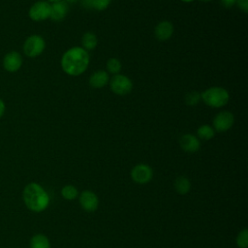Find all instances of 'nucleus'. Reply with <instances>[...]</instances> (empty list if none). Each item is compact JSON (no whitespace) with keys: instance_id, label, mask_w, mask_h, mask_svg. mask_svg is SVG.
Wrapping results in <instances>:
<instances>
[{"instance_id":"obj_23","label":"nucleus","mask_w":248,"mask_h":248,"mask_svg":"<svg viewBox=\"0 0 248 248\" xmlns=\"http://www.w3.org/2000/svg\"><path fill=\"white\" fill-rule=\"evenodd\" d=\"M110 2L111 0H92L93 9L97 11H104L109 6Z\"/></svg>"},{"instance_id":"obj_19","label":"nucleus","mask_w":248,"mask_h":248,"mask_svg":"<svg viewBox=\"0 0 248 248\" xmlns=\"http://www.w3.org/2000/svg\"><path fill=\"white\" fill-rule=\"evenodd\" d=\"M61 195L65 200L68 201H73L75 199L78 198V190L74 186V185H65L62 189H61Z\"/></svg>"},{"instance_id":"obj_3","label":"nucleus","mask_w":248,"mask_h":248,"mask_svg":"<svg viewBox=\"0 0 248 248\" xmlns=\"http://www.w3.org/2000/svg\"><path fill=\"white\" fill-rule=\"evenodd\" d=\"M202 100L211 108H222L229 102L230 95L227 89L221 86H212L201 94Z\"/></svg>"},{"instance_id":"obj_12","label":"nucleus","mask_w":248,"mask_h":248,"mask_svg":"<svg viewBox=\"0 0 248 248\" xmlns=\"http://www.w3.org/2000/svg\"><path fill=\"white\" fill-rule=\"evenodd\" d=\"M180 147L189 153L197 152L201 147V142L199 138L192 134H184L179 139Z\"/></svg>"},{"instance_id":"obj_29","label":"nucleus","mask_w":248,"mask_h":248,"mask_svg":"<svg viewBox=\"0 0 248 248\" xmlns=\"http://www.w3.org/2000/svg\"><path fill=\"white\" fill-rule=\"evenodd\" d=\"M46 1H47V2H49V3H53V2H57V1H60V0H46Z\"/></svg>"},{"instance_id":"obj_24","label":"nucleus","mask_w":248,"mask_h":248,"mask_svg":"<svg viewBox=\"0 0 248 248\" xmlns=\"http://www.w3.org/2000/svg\"><path fill=\"white\" fill-rule=\"evenodd\" d=\"M235 5H236L243 13H247V12H248V0H236Z\"/></svg>"},{"instance_id":"obj_13","label":"nucleus","mask_w":248,"mask_h":248,"mask_svg":"<svg viewBox=\"0 0 248 248\" xmlns=\"http://www.w3.org/2000/svg\"><path fill=\"white\" fill-rule=\"evenodd\" d=\"M173 33V25L171 22L164 20L159 22L154 30L155 37L159 41H166L172 36Z\"/></svg>"},{"instance_id":"obj_9","label":"nucleus","mask_w":248,"mask_h":248,"mask_svg":"<svg viewBox=\"0 0 248 248\" xmlns=\"http://www.w3.org/2000/svg\"><path fill=\"white\" fill-rule=\"evenodd\" d=\"M234 122V116L228 110L220 111L213 118V129L217 132H226L232 128Z\"/></svg>"},{"instance_id":"obj_6","label":"nucleus","mask_w":248,"mask_h":248,"mask_svg":"<svg viewBox=\"0 0 248 248\" xmlns=\"http://www.w3.org/2000/svg\"><path fill=\"white\" fill-rule=\"evenodd\" d=\"M109 86L111 91L116 94V95H126L132 91L133 88V82L132 80L124 76V75H114L110 81H109Z\"/></svg>"},{"instance_id":"obj_26","label":"nucleus","mask_w":248,"mask_h":248,"mask_svg":"<svg viewBox=\"0 0 248 248\" xmlns=\"http://www.w3.org/2000/svg\"><path fill=\"white\" fill-rule=\"evenodd\" d=\"M80 4L83 8L86 9H93V4L92 0H80Z\"/></svg>"},{"instance_id":"obj_1","label":"nucleus","mask_w":248,"mask_h":248,"mask_svg":"<svg viewBox=\"0 0 248 248\" xmlns=\"http://www.w3.org/2000/svg\"><path fill=\"white\" fill-rule=\"evenodd\" d=\"M89 65V54L81 46L67 49L61 58L62 70L69 76L77 77L83 74Z\"/></svg>"},{"instance_id":"obj_8","label":"nucleus","mask_w":248,"mask_h":248,"mask_svg":"<svg viewBox=\"0 0 248 248\" xmlns=\"http://www.w3.org/2000/svg\"><path fill=\"white\" fill-rule=\"evenodd\" d=\"M131 177L138 184H146L152 179L153 170L146 164H138L132 169Z\"/></svg>"},{"instance_id":"obj_10","label":"nucleus","mask_w":248,"mask_h":248,"mask_svg":"<svg viewBox=\"0 0 248 248\" xmlns=\"http://www.w3.org/2000/svg\"><path fill=\"white\" fill-rule=\"evenodd\" d=\"M78 201L82 209L87 212H94L99 206V199L97 195L90 190L82 191L79 194Z\"/></svg>"},{"instance_id":"obj_15","label":"nucleus","mask_w":248,"mask_h":248,"mask_svg":"<svg viewBox=\"0 0 248 248\" xmlns=\"http://www.w3.org/2000/svg\"><path fill=\"white\" fill-rule=\"evenodd\" d=\"M174 189L179 195H186L191 189V182L188 177L181 175L174 180Z\"/></svg>"},{"instance_id":"obj_21","label":"nucleus","mask_w":248,"mask_h":248,"mask_svg":"<svg viewBox=\"0 0 248 248\" xmlns=\"http://www.w3.org/2000/svg\"><path fill=\"white\" fill-rule=\"evenodd\" d=\"M236 245L238 248H247L248 247V230H241L236 236Z\"/></svg>"},{"instance_id":"obj_20","label":"nucleus","mask_w":248,"mask_h":248,"mask_svg":"<svg viewBox=\"0 0 248 248\" xmlns=\"http://www.w3.org/2000/svg\"><path fill=\"white\" fill-rule=\"evenodd\" d=\"M121 68H122L121 62L116 58H110L107 62V70L110 74H113V75L119 74L121 71Z\"/></svg>"},{"instance_id":"obj_18","label":"nucleus","mask_w":248,"mask_h":248,"mask_svg":"<svg viewBox=\"0 0 248 248\" xmlns=\"http://www.w3.org/2000/svg\"><path fill=\"white\" fill-rule=\"evenodd\" d=\"M197 135L200 139L208 140H211L215 136V130L210 125L203 124L198 128Z\"/></svg>"},{"instance_id":"obj_17","label":"nucleus","mask_w":248,"mask_h":248,"mask_svg":"<svg viewBox=\"0 0 248 248\" xmlns=\"http://www.w3.org/2000/svg\"><path fill=\"white\" fill-rule=\"evenodd\" d=\"M97 44H98V40L94 33L86 32L83 34V36L81 38V45H82L81 47L84 48L86 51L94 49L96 47Z\"/></svg>"},{"instance_id":"obj_25","label":"nucleus","mask_w":248,"mask_h":248,"mask_svg":"<svg viewBox=\"0 0 248 248\" xmlns=\"http://www.w3.org/2000/svg\"><path fill=\"white\" fill-rule=\"evenodd\" d=\"M221 2V5L225 8H231L232 7L233 5H235L236 3V0H220Z\"/></svg>"},{"instance_id":"obj_31","label":"nucleus","mask_w":248,"mask_h":248,"mask_svg":"<svg viewBox=\"0 0 248 248\" xmlns=\"http://www.w3.org/2000/svg\"><path fill=\"white\" fill-rule=\"evenodd\" d=\"M202 1H204V2H207V1H211V0H202Z\"/></svg>"},{"instance_id":"obj_28","label":"nucleus","mask_w":248,"mask_h":248,"mask_svg":"<svg viewBox=\"0 0 248 248\" xmlns=\"http://www.w3.org/2000/svg\"><path fill=\"white\" fill-rule=\"evenodd\" d=\"M67 4H73V3H76L78 0H64Z\"/></svg>"},{"instance_id":"obj_22","label":"nucleus","mask_w":248,"mask_h":248,"mask_svg":"<svg viewBox=\"0 0 248 248\" xmlns=\"http://www.w3.org/2000/svg\"><path fill=\"white\" fill-rule=\"evenodd\" d=\"M201 99V93L198 91H191L185 95V103L190 107L198 105Z\"/></svg>"},{"instance_id":"obj_11","label":"nucleus","mask_w":248,"mask_h":248,"mask_svg":"<svg viewBox=\"0 0 248 248\" xmlns=\"http://www.w3.org/2000/svg\"><path fill=\"white\" fill-rule=\"evenodd\" d=\"M69 13V4L64 0L53 2L50 4V16L49 18L53 21L63 20Z\"/></svg>"},{"instance_id":"obj_30","label":"nucleus","mask_w":248,"mask_h":248,"mask_svg":"<svg viewBox=\"0 0 248 248\" xmlns=\"http://www.w3.org/2000/svg\"><path fill=\"white\" fill-rule=\"evenodd\" d=\"M182 2H185V3H189V2H192V1H194V0H181Z\"/></svg>"},{"instance_id":"obj_2","label":"nucleus","mask_w":248,"mask_h":248,"mask_svg":"<svg viewBox=\"0 0 248 248\" xmlns=\"http://www.w3.org/2000/svg\"><path fill=\"white\" fill-rule=\"evenodd\" d=\"M22 199L26 207L37 213L45 211L50 202L47 192L37 182H30L25 185L22 191Z\"/></svg>"},{"instance_id":"obj_4","label":"nucleus","mask_w":248,"mask_h":248,"mask_svg":"<svg viewBox=\"0 0 248 248\" xmlns=\"http://www.w3.org/2000/svg\"><path fill=\"white\" fill-rule=\"evenodd\" d=\"M45 48V39L38 34H33L27 37L22 46L23 53L29 58H35L41 55L44 52Z\"/></svg>"},{"instance_id":"obj_7","label":"nucleus","mask_w":248,"mask_h":248,"mask_svg":"<svg viewBox=\"0 0 248 248\" xmlns=\"http://www.w3.org/2000/svg\"><path fill=\"white\" fill-rule=\"evenodd\" d=\"M23 63V59L21 54L16 50H11L7 52L2 60V66L5 71L8 73H16L17 72Z\"/></svg>"},{"instance_id":"obj_16","label":"nucleus","mask_w":248,"mask_h":248,"mask_svg":"<svg viewBox=\"0 0 248 248\" xmlns=\"http://www.w3.org/2000/svg\"><path fill=\"white\" fill-rule=\"evenodd\" d=\"M30 248H50V242L46 235L43 233L34 234L30 239Z\"/></svg>"},{"instance_id":"obj_14","label":"nucleus","mask_w":248,"mask_h":248,"mask_svg":"<svg viewBox=\"0 0 248 248\" xmlns=\"http://www.w3.org/2000/svg\"><path fill=\"white\" fill-rule=\"evenodd\" d=\"M108 83V74L107 71L98 70L89 78V84L93 88H102Z\"/></svg>"},{"instance_id":"obj_5","label":"nucleus","mask_w":248,"mask_h":248,"mask_svg":"<svg viewBox=\"0 0 248 248\" xmlns=\"http://www.w3.org/2000/svg\"><path fill=\"white\" fill-rule=\"evenodd\" d=\"M50 3L46 0H39L35 2L28 10V16L31 20L40 22L49 18Z\"/></svg>"},{"instance_id":"obj_27","label":"nucleus","mask_w":248,"mask_h":248,"mask_svg":"<svg viewBox=\"0 0 248 248\" xmlns=\"http://www.w3.org/2000/svg\"><path fill=\"white\" fill-rule=\"evenodd\" d=\"M6 111V104L2 98H0V119L3 117Z\"/></svg>"}]
</instances>
